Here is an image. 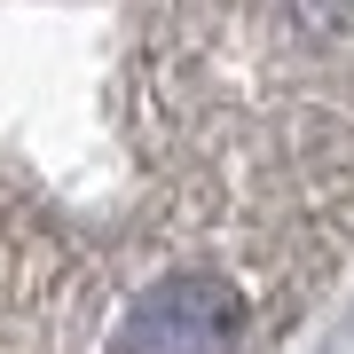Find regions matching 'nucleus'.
I'll return each instance as SVG.
<instances>
[{
    "mask_svg": "<svg viewBox=\"0 0 354 354\" xmlns=\"http://www.w3.org/2000/svg\"><path fill=\"white\" fill-rule=\"evenodd\" d=\"M252 291L221 268H174L142 283L111 330V354H244Z\"/></svg>",
    "mask_w": 354,
    "mask_h": 354,
    "instance_id": "1",
    "label": "nucleus"
}]
</instances>
